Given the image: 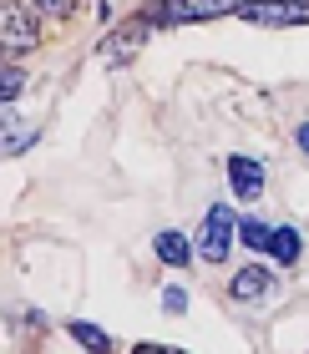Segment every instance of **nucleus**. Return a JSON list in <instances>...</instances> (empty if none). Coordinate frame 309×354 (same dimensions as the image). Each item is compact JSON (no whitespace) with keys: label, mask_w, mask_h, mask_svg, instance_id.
<instances>
[{"label":"nucleus","mask_w":309,"mask_h":354,"mask_svg":"<svg viewBox=\"0 0 309 354\" xmlns=\"http://www.w3.org/2000/svg\"><path fill=\"white\" fill-rule=\"evenodd\" d=\"M67 334L87 349V354H117V344H112V334L107 329H96V324H81V319H71L67 324Z\"/></svg>","instance_id":"1a4fd4ad"},{"label":"nucleus","mask_w":309,"mask_h":354,"mask_svg":"<svg viewBox=\"0 0 309 354\" xmlns=\"http://www.w3.org/2000/svg\"><path fill=\"white\" fill-rule=\"evenodd\" d=\"M21 86H26V71L15 66V61H6V71H0V102H15Z\"/></svg>","instance_id":"ddd939ff"},{"label":"nucleus","mask_w":309,"mask_h":354,"mask_svg":"<svg viewBox=\"0 0 309 354\" xmlns=\"http://www.w3.org/2000/svg\"><path fill=\"white\" fill-rule=\"evenodd\" d=\"M299 253H304V238H299V228H274V238H269V259L279 263V268H294L299 263Z\"/></svg>","instance_id":"6e6552de"},{"label":"nucleus","mask_w":309,"mask_h":354,"mask_svg":"<svg viewBox=\"0 0 309 354\" xmlns=\"http://www.w3.org/2000/svg\"><path fill=\"white\" fill-rule=\"evenodd\" d=\"M152 253H157V259L168 263V268H188V263H193V253H198V243H188L183 233L162 228V233L152 238Z\"/></svg>","instance_id":"0eeeda50"},{"label":"nucleus","mask_w":309,"mask_h":354,"mask_svg":"<svg viewBox=\"0 0 309 354\" xmlns=\"http://www.w3.org/2000/svg\"><path fill=\"white\" fill-rule=\"evenodd\" d=\"M229 299L233 304H264V299H274V273L258 268V263H243L229 279Z\"/></svg>","instance_id":"39448f33"},{"label":"nucleus","mask_w":309,"mask_h":354,"mask_svg":"<svg viewBox=\"0 0 309 354\" xmlns=\"http://www.w3.org/2000/svg\"><path fill=\"white\" fill-rule=\"evenodd\" d=\"M233 233H238V218L229 203H213L203 213V228H198V259L203 263H229V248H233Z\"/></svg>","instance_id":"7ed1b4c3"},{"label":"nucleus","mask_w":309,"mask_h":354,"mask_svg":"<svg viewBox=\"0 0 309 354\" xmlns=\"http://www.w3.org/2000/svg\"><path fill=\"white\" fill-rule=\"evenodd\" d=\"M0 46H6V61H21L26 51L41 46V15L30 0H6L0 6Z\"/></svg>","instance_id":"f03ea898"},{"label":"nucleus","mask_w":309,"mask_h":354,"mask_svg":"<svg viewBox=\"0 0 309 354\" xmlns=\"http://www.w3.org/2000/svg\"><path fill=\"white\" fill-rule=\"evenodd\" d=\"M229 187H233V198L254 203L258 192H264V167H258L254 157H229Z\"/></svg>","instance_id":"423d86ee"},{"label":"nucleus","mask_w":309,"mask_h":354,"mask_svg":"<svg viewBox=\"0 0 309 354\" xmlns=\"http://www.w3.org/2000/svg\"><path fill=\"white\" fill-rule=\"evenodd\" d=\"M243 0H148L137 10L142 26H193V21H218V15H238Z\"/></svg>","instance_id":"f257e3e1"},{"label":"nucleus","mask_w":309,"mask_h":354,"mask_svg":"<svg viewBox=\"0 0 309 354\" xmlns=\"http://www.w3.org/2000/svg\"><path fill=\"white\" fill-rule=\"evenodd\" d=\"M30 6H36L41 21H71V15L81 10V0H30Z\"/></svg>","instance_id":"f8f14e48"},{"label":"nucleus","mask_w":309,"mask_h":354,"mask_svg":"<svg viewBox=\"0 0 309 354\" xmlns=\"http://www.w3.org/2000/svg\"><path fill=\"white\" fill-rule=\"evenodd\" d=\"M162 309H168V314H183V309H188V294H183V288H162Z\"/></svg>","instance_id":"2eb2a0df"},{"label":"nucleus","mask_w":309,"mask_h":354,"mask_svg":"<svg viewBox=\"0 0 309 354\" xmlns=\"http://www.w3.org/2000/svg\"><path fill=\"white\" fill-rule=\"evenodd\" d=\"M238 21H249V26H309V0H243Z\"/></svg>","instance_id":"20e7f679"},{"label":"nucleus","mask_w":309,"mask_h":354,"mask_svg":"<svg viewBox=\"0 0 309 354\" xmlns=\"http://www.w3.org/2000/svg\"><path fill=\"white\" fill-rule=\"evenodd\" d=\"M294 147L309 157V122H299V127H294Z\"/></svg>","instance_id":"dca6fc26"},{"label":"nucleus","mask_w":309,"mask_h":354,"mask_svg":"<svg viewBox=\"0 0 309 354\" xmlns=\"http://www.w3.org/2000/svg\"><path fill=\"white\" fill-rule=\"evenodd\" d=\"M6 137H10V142H6V157H15V152H26L30 142H36V127H21V122H10V127H6Z\"/></svg>","instance_id":"4468645a"},{"label":"nucleus","mask_w":309,"mask_h":354,"mask_svg":"<svg viewBox=\"0 0 309 354\" xmlns=\"http://www.w3.org/2000/svg\"><path fill=\"white\" fill-rule=\"evenodd\" d=\"M238 238H243V248L269 253V238H274V228H264L258 218H238Z\"/></svg>","instance_id":"9b49d317"},{"label":"nucleus","mask_w":309,"mask_h":354,"mask_svg":"<svg viewBox=\"0 0 309 354\" xmlns=\"http://www.w3.org/2000/svg\"><path fill=\"white\" fill-rule=\"evenodd\" d=\"M148 30H152V26H142V21H132L127 30H112V36L102 41V56H132L137 46L148 41Z\"/></svg>","instance_id":"9d476101"},{"label":"nucleus","mask_w":309,"mask_h":354,"mask_svg":"<svg viewBox=\"0 0 309 354\" xmlns=\"http://www.w3.org/2000/svg\"><path fill=\"white\" fill-rule=\"evenodd\" d=\"M132 354H183V349H168V344H137Z\"/></svg>","instance_id":"f3484780"}]
</instances>
